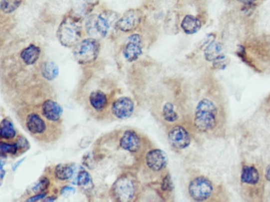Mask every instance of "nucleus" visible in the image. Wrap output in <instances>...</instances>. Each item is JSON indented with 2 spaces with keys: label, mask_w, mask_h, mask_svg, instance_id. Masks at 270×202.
<instances>
[{
  "label": "nucleus",
  "mask_w": 270,
  "mask_h": 202,
  "mask_svg": "<svg viewBox=\"0 0 270 202\" xmlns=\"http://www.w3.org/2000/svg\"><path fill=\"white\" fill-rule=\"evenodd\" d=\"M113 193L119 201H130L135 193V186L133 181L127 177H122L118 180L113 187Z\"/></svg>",
  "instance_id": "obj_8"
},
{
  "label": "nucleus",
  "mask_w": 270,
  "mask_h": 202,
  "mask_svg": "<svg viewBox=\"0 0 270 202\" xmlns=\"http://www.w3.org/2000/svg\"><path fill=\"white\" fill-rule=\"evenodd\" d=\"M89 100L91 106L97 111L104 109L107 103V98L105 93L100 90L92 92Z\"/></svg>",
  "instance_id": "obj_19"
},
{
  "label": "nucleus",
  "mask_w": 270,
  "mask_h": 202,
  "mask_svg": "<svg viewBox=\"0 0 270 202\" xmlns=\"http://www.w3.org/2000/svg\"><path fill=\"white\" fill-rule=\"evenodd\" d=\"M22 0H1V10L4 13H11L20 6Z\"/></svg>",
  "instance_id": "obj_24"
},
{
  "label": "nucleus",
  "mask_w": 270,
  "mask_h": 202,
  "mask_svg": "<svg viewBox=\"0 0 270 202\" xmlns=\"http://www.w3.org/2000/svg\"><path fill=\"white\" fill-rule=\"evenodd\" d=\"M119 14L112 10H105L99 15L88 19L86 28L87 33L93 36L105 37L112 25L115 26Z\"/></svg>",
  "instance_id": "obj_5"
},
{
  "label": "nucleus",
  "mask_w": 270,
  "mask_h": 202,
  "mask_svg": "<svg viewBox=\"0 0 270 202\" xmlns=\"http://www.w3.org/2000/svg\"><path fill=\"white\" fill-rule=\"evenodd\" d=\"M229 62V59L227 56L224 55L213 62V67L217 70H224L228 66Z\"/></svg>",
  "instance_id": "obj_26"
},
{
  "label": "nucleus",
  "mask_w": 270,
  "mask_h": 202,
  "mask_svg": "<svg viewBox=\"0 0 270 202\" xmlns=\"http://www.w3.org/2000/svg\"><path fill=\"white\" fill-rule=\"evenodd\" d=\"M168 141L171 147L176 150H181L190 146L191 137L184 127L176 126L169 131Z\"/></svg>",
  "instance_id": "obj_10"
},
{
  "label": "nucleus",
  "mask_w": 270,
  "mask_h": 202,
  "mask_svg": "<svg viewBox=\"0 0 270 202\" xmlns=\"http://www.w3.org/2000/svg\"><path fill=\"white\" fill-rule=\"evenodd\" d=\"M18 149V146L16 144H6L3 142L0 143V150L3 153H6L11 155H15Z\"/></svg>",
  "instance_id": "obj_25"
},
{
  "label": "nucleus",
  "mask_w": 270,
  "mask_h": 202,
  "mask_svg": "<svg viewBox=\"0 0 270 202\" xmlns=\"http://www.w3.org/2000/svg\"><path fill=\"white\" fill-rule=\"evenodd\" d=\"M25 159H26V158L24 157V158H23L22 159H21V160L18 161V162H17L13 166V167H12V171H15L18 168V167L22 163V162H23V161L24 160H25Z\"/></svg>",
  "instance_id": "obj_35"
},
{
  "label": "nucleus",
  "mask_w": 270,
  "mask_h": 202,
  "mask_svg": "<svg viewBox=\"0 0 270 202\" xmlns=\"http://www.w3.org/2000/svg\"><path fill=\"white\" fill-rule=\"evenodd\" d=\"M134 108V102L131 98L121 97L113 103L111 111L118 119L126 120L133 114Z\"/></svg>",
  "instance_id": "obj_11"
},
{
  "label": "nucleus",
  "mask_w": 270,
  "mask_h": 202,
  "mask_svg": "<svg viewBox=\"0 0 270 202\" xmlns=\"http://www.w3.org/2000/svg\"><path fill=\"white\" fill-rule=\"evenodd\" d=\"M227 111L210 98H203L195 108L194 125L200 132L222 136L227 130Z\"/></svg>",
  "instance_id": "obj_2"
},
{
  "label": "nucleus",
  "mask_w": 270,
  "mask_h": 202,
  "mask_svg": "<svg viewBox=\"0 0 270 202\" xmlns=\"http://www.w3.org/2000/svg\"><path fill=\"white\" fill-rule=\"evenodd\" d=\"M16 135V131L12 122L7 118H4L0 125V137L1 139L9 140L13 139Z\"/></svg>",
  "instance_id": "obj_21"
},
{
  "label": "nucleus",
  "mask_w": 270,
  "mask_h": 202,
  "mask_svg": "<svg viewBox=\"0 0 270 202\" xmlns=\"http://www.w3.org/2000/svg\"><path fill=\"white\" fill-rule=\"evenodd\" d=\"M56 199V197H48V198L46 199V200L43 201V202H53L55 201Z\"/></svg>",
  "instance_id": "obj_37"
},
{
  "label": "nucleus",
  "mask_w": 270,
  "mask_h": 202,
  "mask_svg": "<svg viewBox=\"0 0 270 202\" xmlns=\"http://www.w3.org/2000/svg\"><path fill=\"white\" fill-rule=\"evenodd\" d=\"M120 146L125 151L136 153L139 150L141 146L140 137L134 131L127 130L121 138Z\"/></svg>",
  "instance_id": "obj_13"
},
{
  "label": "nucleus",
  "mask_w": 270,
  "mask_h": 202,
  "mask_svg": "<svg viewBox=\"0 0 270 202\" xmlns=\"http://www.w3.org/2000/svg\"><path fill=\"white\" fill-rule=\"evenodd\" d=\"M4 175H5V171L3 170V169L1 170V179L2 180Z\"/></svg>",
  "instance_id": "obj_38"
},
{
  "label": "nucleus",
  "mask_w": 270,
  "mask_h": 202,
  "mask_svg": "<svg viewBox=\"0 0 270 202\" xmlns=\"http://www.w3.org/2000/svg\"><path fill=\"white\" fill-rule=\"evenodd\" d=\"M91 181L89 174L86 171L79 172L77 177V185L80 186H86Z\"/></svg>",
  "instance_id": "obj_28"
},
{
  "label": "nucleus",
  "mask_w": 270,
  "mask_h": 202,
  "mask_svg": "<svg viewBox=\"0 0 270 202\" xmlns=\"http://www.w3.org/2000/svg\"><path fill=\"white\" fill-rule=\"evenodd\" d=\"M63 113L62 107L55 101L47 100L42 106V115L47 120L56 122L60 120Z\"/></svg>",
  "instance_id": "obj_14"
},
{
  "label": "nucleus",
  "mask_w": 270,
  "mask_h": 202,
  "mask_svg": "<svg viewBox=\"0 0 270 202\" xmlns=\"http://www.w3.org/2000/svg\"><path fill=\"white\" fill-rule=\"evenodd\" d=\"M202 26L200 19L191 14H187L181 23V27L188 34L197 33Z\"/></svg>",
  "instance_id": "obj_17"
},
{
  "label": "nucleus",
  "mask_w": 270,
  "mask_h": 202,
  "mask_svg": "<svg viewBox=\"0 0 270 202\" xmlns=\"http://www.w3.org/2000/svg\"><path fill=\"white\" fill-rule=\"evenodd\" d=\"M75 189L73 187L69 186L63 187L61 191V195L63 196H70V195L74 194Z\"/></svg>",
  "instance_id": "obj_32"
},
{
  "label": "nucleus",
  "mask_w": 270,
  "mask_h": 202,
  "mask_svg": "<svg viewBox=\"0 0 270 202\" xmlns=\"http://www.w3.org/2000/svg\"><path fill=\"white\" fill-rule=\"evenodd\" d=\"M262 161L243 160L239 180V195L247 202L266 201V182Z\"/></svg>",
  "instance_id": "obj_1"
},
{
  "label": "nucleus",
  "mask_w": 270,
  "mask_h": 202,
  "mask_svg": "<svg viewBox=\"0 0 270 202\" xmlns=\"http://www.w3.org/2000/svg\"><path fill=\"white\" fill-rule=\"evenodd\" d=\"M142 39L139 34H131L127 39L123 49V55L126 60L129 62H134L142 54Z\"/></svg>",
  "instance_id": "obj_9"
},
{
  "label": "nucleus",
  "mask_w": 270,
  "mask_h": 202,
  "mask_svg": "<svg viewBox=\"0 0 270 202\" xmlns=\"http://www.w3.org/2000/svg\"><path fill=\"white\" fill-rule=\"evenodd\" d=\"M46 196V194H39L38 195L33 196L31 197V198H29L28 199L26 202H37L39 200H42L44 197H45Z\"/></svg>",
  "instance_id": "obj_34"
},
{
  "label": "nucleus",
  "mask_w": 270,
  "mask_h": 202,
  "mask_svg": "<svg viewBox=\"0 0 270 202\" xmlns=\"http://www.w3.org/2000/svg\"><path fill=\"white\" fill-rule=\"evenodd\" d=\"M55 175L56 178L61 181H65L71 178L73 170L67 164H58L55 168Z\"/></svg>",
  "instance_id": "obj_22"
},
{
  "label": "nucleus",
  "mask_w": 270,
  "mask_h": 202,
  "mask_svg": "<svg viewBox=\"0 0 270 202\" xmlns=\"http://www.w3.org/2000/svg\"><path fill=\"white\" fill-rule=\"evenodd\" d=\"M100 44L96 39L89 38L78 43L73 51V56L81 65L94 62L99 55Z\"/></svg>",
  "instance_id": "obj_6"
},
{
  "label": "nucleus",
  "mask_w": 270,
  "mask_h": 202,
  "mask_svg": "<svg viewBox=\"0 0 270 202\" xmlns=\"http://www.w3.org/2000/svg\"><path fill=\"white\" fill-rule=\"evenodd\" d=\"M161 190L164 192H172L174 189V185L171 177L169 174L167 175L162 182Z\"/></svg>",
  "instance_id": "obj_27"
},
{
  "label": "nucleus",
  "mask_w": 270,
  "mask_h": 202,
  "mask_svg": "<svg viewBox=\"0 0 270 202\" xmlns=\"http://www.w3.org/2000/svg\"><path fill=\"white\" fill-rule=\"evenodd\" d=\"M162 114L164 119L170 123H173L178 121L179 115L175 110L174 106L171 102H167L164 105Z\"/></svg>",
  "instance_id": "obj_23"
},
{
  "label": "nucleus",
  "mask_w": 270,
  "mask_h": 202,
  "mask_svg": "<svg viewBox=\"0 0 270 202\" xmlns=\"http://www.w3.org/2000/svg\"><path fill=\"white\" fill-rule=\"evenodd\" d=\"M26 125L29 132L33 134H41L46 130L45 122L40 116L34 113L27 116Z\"/></svg>",
  "instance_id": "obj_15"
},
{
  "label": "nucleus",
  "mask_w": 270,
  "mask_h": 202,
  "mask_svg": "<svg viewBox=\"0 0 270 202\" xmlns=\"http://www.w3.org/2000/svg\"><path fill=\"white\" fill-rule=\"evenodd\" d=\"M87 3L91 4V5H95L98 2L99 0H86Z\"/></svg>",
  "instance_id": "obj_36"
},
{
  "label": "nucleus",
  "mask_w": 270,
  "mask_h": 202,
  "mask_svg": "<svg viewBox=\"0 0 270 202\" xmlns=\"http://www.w3.org/2000/svg\"><path fill=\"white\" fill-rule=\"evenodd\" d=\"M82 34L80 19L72 16L65 18L59 26L57 31L58 41L67 47L76 46L79 43Z\"/></svg>",
  "instance_id": "obj_4"
},
{
  "label": "nucleus",
  "mask_w": 270,
  "mask_h": 202,
  "mask_svg": "<svg viewBox=\"0 0 270 202\" xmlns=\"http://www.w3.org/2000/svg\"><path fill=\"white\" fill-rule=\"evenodd\" d=\"M50 184V181L46 178V177H43V178L40 180L36 186L33 188V190L40 192H45L48 189Z\"/></svg>",
  "instance_id": "obj_29"
},
{
  "label": "nucleus",
  "mask_w": 270,
  "mask_h": 202,
  "mask_svg": "<svg viewBox=\"0 0 270 202\" xmlns=\"http://www.w3.org/2000/svg\"><path fill=\"white\" fill-rule=\"evenodd\" d=\"M141 20V12L139 9H130L118 19L115 27L122 32H130L139 26Z\"/></svg>",
  "instance_id": "obj_7"
},
{
  "label": "nucleus",
  "mask_w": 270,
  "mask_h": 202,
  "mask_svg": "<svg viewBox=\"0 0 270 202\" xmlns=\"http://www.w3.org/2000/svg\"><path fill=\"white\" fill-rule=\"evenodd\" d=\"M237 1L243 4L244 6L254 7L255 2L258 0H237Z\"/></svg>",
  "instance_id": "obj_33"
},
{
  "label": "nucleus",
  "mask_w": 270,
  "mask_h": 202,
  "mask_svg": "<svg viewBox=\"0 0 270 202\" xmlns=\"http://www.w3.org/2000/svg\"><path fill=\"white\" fill-rule=\"evenodd\" d=\"M204 57L206 61L214 62L218 58L225 55L224 53V46L220 42L214 41L206 46L204 51Z\"/></svg>",
  "instance_id": "obj_16"
},
{
  "label": "nucleus",
  "mask_w": 270,
  "mask_h": 202,
  "mask_svg": "<svg viewBox=\"0 0 270 202\" xmlns=\"http://www.w3.org/2000/svg\"><path fill=\"white\" fill-rule=\"evenodd\" d=\"M188 191L195 201H228V196L222 186H216L212 181L204 176L196 177L191 181Z\"/></svg>",
  "instance_id": "obj_3"
},
{
  "label": "nucleus",
  "mask_w": 270,
  "mask_h": 202,
  "mask_svg": "<svg viewBox=\"0 0 270 202\" xmlns=\"http://www.w3.org/2000/svg\"><path fill=\"white\" fill-rule=\"evenodd\" d=\"M16 144L19 149L27 150L29 149V144L26 138L22 136H19L17 140Z\"/></svg>",
  "instance_id": "obj_31"
},
{
  "label": "nucleus",
  "mask_w": 270,
  "mask_h": 202,
  "mask_svg": "<svg viewBox=\"0 0 270 202\" xmlns=\"http://www.w3.org/2000/svg\"><path fill=\"white\" fill-rule=\"evenodd\" d=\"M168 157L166 153L160 149L150 151L146 156V164L149 169L159 172L166 168L168 164Z\"/></svg>",
  "instance_id": "obj_12"
},
{
  "label": "nucleus",
  "mask_w": 270,
  "mask_h": 202,
  "mask_svg": "<svg viewBox=\"0 0 270 202\" xmlns=\"http://www.w3.org/2000/svg\"><path fill=\"white\" fill-rule=\"evenodd\" d=\"M41 72L44 78L48 81L55 79L59 74V68L55 62L46 61L42 63Z\"/></svg>",
  "instance_id": "obj_20"
},
{
  "label": "nucleus",
  "mask_w": 270,
  "mask_h": 202,
  "mask_svg": "<svg viewBox=\"0 0 270 202\" xmlns=\"http://www.w3.org/2000/svg\"><path fill=\"white\" fill-rule=\"evenodd\" d=\"M264 176L266 182V200H267L270 197V164L264 168Z\"/></svg>",
  "instance_id": "obj_30"
},
{
  "label": "nucleus",
  "mask_w": 270,
  "mask_h": 202,
  "mask_svg": "<svg viewBox=\"0 0 270 202\" xmlns=\"http://www.w3.org/2000/svg\"><path fill=\"white\" fill-rule=\"evenodd\" d=\"M40 53V48L31 44L23 49L20 54V56L24 63L27 65H32L38 60Z\"/></svg>",
  "instance_id": "obj_18"
}]
</instances>
